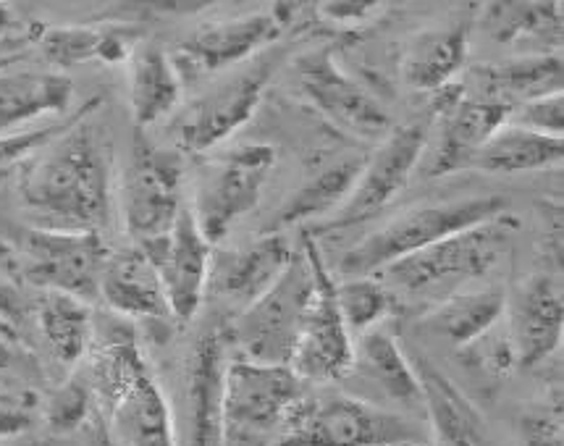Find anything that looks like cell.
Returning <instances> with one entry per match:
<instances>
[{
	"instance_id": "6da1fadb",
	"label": "cell",
	"mask_w": 564,
	"mask_h": 446,
	"mask_svg": "<svg viewBox=\"0 0 564 446\" xmlns=\"http://www.w3.org/2000/svg\"><path fill=\"white\" fill-rule=\"evenodd\" d=\"M100 95L82 106L79 119L24 166V208L40 229L95 231L111 218V137L95 121Z\"/></svg>"
},
{
	"instance_id": "7a4b0ae2",
	"label": "cell",
	"mask_w": 564,
	"mask_h": 446,
	"mask_svg": "<svg viewBox=\"0 0 564 446\" xmlns=\"http://www.w3.org/2000/svg\"><path fill=\"white\" fill-rule=\"evenodd\" d=\"M95 407L123 446H176L174 415L132 326L116 324L87 349Z\"/></svg>"
},
{
	"instance_id": "3957f363",
	"label": "cell",
	"mask_w": 564,
	"mask_h": 446,
	"mask_svg": "<svg viewBox=\"0 0 564 446\" xmlns=\"http://www.w3.org/2000/svg\"><path fill=\"white\" fill-rule=\"evenodd\" d=\"M412 417L341 391H302L289 410L279 446H425Z\"/></svg>"
},
{
	"instance_id": "277c9868",
	"label": "cell",
	"mask_w": 564,
	"mask_h": 446,
	"mask_svg": "<svg viewBox=\"0 0 564 446\" xmlns=\"http://www.w3.org/2000/svg\"><path fill=\"white\" fill-rule=\"evenodd\" d=\"M507 208L509 200L505 195H478L449 203L417 205V208L399 213L387 226L370 231L362 242H357L341 258V273L352 279H366V273L394 265L397 260L415 255L425 247L470 229V226L491 221L507 213Z\"/></svg>"
},
{
	"instance_id": "5b68a950",
	"label": "cell",
	"mask_w": 564,
	"mask_h": 446,
	"mask_svg": "<svg viewBox=\"0 0 564 446\" xmlns=\"http://www.w3.org/2000/svg\"><path fill=\"white\" fill-rule=\"evenodd\" d=\"M302 391V381L286 366L231 360L224 379L221 446H279Z\"/></svg>"
},
{
	"instance_id": "8992f818",
	"label": "cell",
	"mask_w": 564,
	"mask_h": 446,
	"mask_svg": "<svg viewBox=\"0 0 564 446\" xmlns=\"http://www.w3.org/2000/svg\"><path fill=\"white\" fill-rule=\"evenodd\" d=\"M313 290V265L300 247L276 284L234 315L231 324H226L229 341L242 349V360L260 366H289Z\"/></svg>"
},
{
	"instance_id": "52a82bcc",
	"label": "cell",
	"mask_w": 564,
	"mask_h": 446,
	"mask_svg": "<svg viewBox=\"0 0 564 446\" xmlns=\"http://www.w3.org/2000/svg\"><path fill=\"white\" fill-rule=\"evenodd\" d=\"M19 276L43 292H61L82 302L98 297L102 265L111 252L95 231L22 229L13 237Z\"/></svg>"
},
{
	"instance_id": "ba28073f",
	"label": "cell",
	"mask_w": 564,
	"mask_h": 446,
	"mask_svg": "<svg viewBox=\"0 0 564 446\" xmlns=\"http://www.w3.org/2000/svg\"><path fill=\"white\" fill-rule=\"evenodd\" d=\"M281 61H284V51L268 47L258 58L239 68L237 74L216 81L208 93L192 100L174 127L176 145L184 153L199 155L208 153L210 148H216L218 142H224L237 129H242L252 119V113L258 111Z\"/></svg>"
},
{
	"instance_id": "9c48e42d",
	"label": "cell",
	"mask_w": 564,
	"mask_h": 446,
	"mask_svg": "<svg viewBox=\"0 0 564 446\" xmlns=\"http://www.w3.org/2000/svg\"><path fill=\"white\" fill-rule=\"evenodd\" d=\"M300 247L313 265L315 290L302 318L297 345H294L289 370L305 383H332L349 376L355 362V345L336 302V281L323 263L321 247L311 231L302 229Z\"/></svg>"
},
{
	"instance_id": "30bf717a",
	"label": "cell",
	"mask_w": 564,
	"mask_h": 446,
	"mask_svg": "<svg viewBox=\"0 0 564 446\" xmlns=\"http://www.w3.org/2000/svg\"><path fill=\"white\" fill-rule=\"evenodd\" d=\"M518 226V216L501 213L491 221L470 226V229L457 231V235L446 237L442 242L425 247L415 255L397 260L387 271L391 281H397L408 292H423L433 290V286L452 284V281L486 276L505 258Z\"/></svg>"
},
{
	"instance_id": "8fae6325",
	"label": "cell",
	"mask_w": 564,
	"mask_h": 446,
	"mask_svg": "<svg viewBox=\"0 0 564 446\" xmlns=\"http://www.w3.org/2000/svg\"><path fill=\"white\" fill-rule=\"evenodd\" d=\"M182 157L158 148L137 129L132 157L121 178V216L134 244L153 242L174 229L182 213Z\"/></svg>"
},
{
	"instance_id": "7c38bea8",
	"label": "cell",
	"mask_w": 564,
	"mask_h": 446,
	"mask_svg": "<svg viewBox=\"0 0 564 446\" xmlns=\"http://www.w3.org/2000/svg\"><path fill=\"white\" fill-rule=\"evenodd\" d=\"M273 145H242L205 171L197 184L195 224L210 247L229 237L231 226L260 203L268 176L276 168Z\"/></svg>"
},
{
	"instance_id": "4fadbf2b",
	"label": "cell",
	"mask_w": 564,
	"mask_h": 446,
	"mask_svg": "<svg viewBox=\"0 0 564 446\" xmlns=\"http://www.w3.org/2000/svg\"><path fill=\"white\" fill-rule=\"evenodd\" d=\"M425 148L423 123L397 127L383 137V145L362 166L352 192L341 208L318 226V231H339L376 218L410 184Z\"/></svg>"
},
{
	"instance_id": "5bb4252c",
	"label": "cell",
	"mask_w": 564,
	"mask_h": 446,
	"mask_svg": "<svg viewBox=\"0 0 564 446\" xmlns=\"http://www.w3.org/2000/svg\"><path fill=\"white\" fill-rule=\"evenodd\" d=\"M300 89L318 111L347 132L381 140L391 132V119L381 102L336 64L334 47H318L294 61Z\"/></svg>"
},
{
	"instance_id": "9a60e30c",
	"label": "cell",
	"mask_w": 564,
	"mask_h": 446,
	"mask_svg": "<svg viewBox=\"0 0 564 446\" xmlns=\"http://www.w3.org/2000/svg\"><path fill=\"white\" fill-rule=\"evenodd\" d=\"M431 95V111L442 121V132L425 174L446 176L470 168V161L486 145L488 137L509 121L512 106L491 98H467V89L459 81Z\"/></svg>"
},
{
	"instance_id": "2e32d148",
	"label": "cell",
	"mask_w": 564,
	"mask_h": 446,
	"mask_svg": "<svg viewBox=\"0 0 564 446\" xmlns=\"http://www.w3.org/2000/svg\"><path fill=\"white\" fill-rule=\"evenodd\" d=\"M155 265L163 292H166L171 318L189 324L203 305L210 276L213 247L199 235L189 208L178 213L174 229L153 242L137 244Z\"/></svg>"
},
{
	"instance_id": "e0dca14e",
	"label": "cell",
	"mask_w": 564,
	"mask_h": 446,
	"mask_svg": "<svg viewBox=\"0 0 564 446\" xmlns=\"http://www.w3.org/2000/svg\"><path fill=\"white\" fill-rule=\"evenodd\" d=\"M284 32L276 13H247V17L224 19L197 26L176 47V72L216 74L224 68L245 64L254 53H263Z\"/></svg>"
},
{
	"instance_id": "ac0fdd59",
	"label": "cell",
	"mask_w": 564,
	"mask_h": 446,
	"mask_svg": "<svg viewBox=\"0 0 564 446\" xmlns=\"http://www.w3.org/2000/svg\"><path fill=\"white\" fill-rule=\"evenodd\" d=\"M507 328L520 368L533 370L546 362L562 345V281L554 273H533L522 281Z\"/></svg>"
},
{
	"instance_id": "d6986e66",
	"label": "cell",
	"mask_w": 564,
	"mask_h": 446,
	"mask_svg": "<svg viewBox=\"0 0 564 446\" xmlns=\"http://www.w3.org/2000/svg\"><path fill=\"white\" fill-rule=\"evenodd\" d=\"M229 345V328L216 324L199 334L189 355V446H221V402Z\"/></svg>"
},
{
	"instance_id": "ffe728a7",
	"label": "cell",
	"mask_w": 564,
	"mask_h": 446,
	"mask_svg": "<svg viewBox=\"0 0 564 446\" xmlns=\"http://www.w3.org/2000/svg\"><path fill=\"white\" fill-rule=\"evenodd\" d=\"M294 244L289 242L281 231H268L254 239L245 250L224 252V255L210 260V276L216 292L229 302L252 305L254 300L263 297L273 284L281 279L294 258Z\"/></svg>"
},
{
	"instance_id": "44dd1931",
	"label": "cell",
	"mask_w": 564,
	"mask_h": 446,
	"mask_svg": "<svg viewBox=\"0 0 564 446\" xmlns=\"http://www.w3.org/2000/svg\"><path fill=\"white\" fill-rule=\"evenodd\" d=\"M412 368L421 381L431 446H491L476 404L467 400L449 376H444L429 357H417Z\"/></svg>"
},
{
	"instance_id": "7402d4cb",
	"label": "cell",
	"mask_w": 564,
	"mask_h": 446,
	"mask_svg": "<svg viewBox=\"0 0 564 446\" xmlns=\"http://www.w3.org/2000/svg\"><path fill=\"white\" fill-rule=\"evenodd\" d=\"M98 297H102L113 313L127 315V318L171 320L169 300L155 265L137 244L108 255L100 273Z\"/></svg>"
},
{
	"instance_id": "603a6c76",
	"label": "cell",
	"mask_w": 564,
	"mask_h": 446,
	"mask_svg": "<svg viewBox=\"0 0 564 446\" xmlns=\"http://www.w3.org/2000/svg\"><path fill=\"white\" fill-rule=\"evenodd\" d=\"M467 37H470V19L417 32L404 47L402 79L421 93H436L452 85L465 66Z\"/></svg>"
},
{
	"instance_id": "cb8c5ba5",
	"label": "cell",
	"mask_w": 564,
	"mask_h": 446,
	"mask_svg": "<svg viewBox=\"0 0 564 446\" xmlns=\"http://www.w3.org/2000/svg\"><path fill=\"white\" fill-rule=\"evenodd\" d=\"M129 106L137 129L153 127L163 116L174 111L182 93V77H178L174 61L153 40H142L129 56Z\"/></svg>"
},
{
	"instance_id": "d4e9b609",
	"label": "cell",
	"mask_w": 564,
	"mask_h": 446,
	"mask_svg": "<svg viewBox=\"0 0 564 446\" xmlns=\"http://www.w3.org/2000/svg\"><path fill=\"white\" fill-rule=\"evenodd\" d=\"M142 43L140 26L111 24V26H56L40 34V47L47 61L58 66L85 64V61H106L119 64L132 56Z\"/></svg>"
},
{
	"instance_id": "484cf974",
	"label": "cell",
	"mask_w": 564,
	"mask_h": 446,
	"mask_svg": "<svg viewBox=\"0 0 564 446\" xmlns=\"http://www.w3.org/2000/svg\"><path fill=\"white\" fill-rule=\"evenodd\" d=\"M507 313V294L501 290H480L452 294L442 305L423 315L421 324L438 339H446L454 349H463L501 324Z\"/></svg>"
},
{
	"instance_id": "4316f807",
	"label": "cell",
	"mask_w": 564,
	"mask_h": 446,
	"mask_svg": "<svg viewBox=\"0 0 564 446\" xmlns=\"http://www.w3.org/2000/svg\"><path fill=\"white\" fill-rule=\"evenodd\" d=\"M476 74L484 85L480 98L501 100L514 108L520 102L560 95L564 64L560 53H535V56H522L501 66L478 68Z\"/></svg>"
},
{
	"instance_id": "83f0119b",
	"label": "cell",
	"mask_w": 564,
	"mask_h": 446,
	"mask_svg": "<svg viewBox=\"0 0 564 446\" xmlns=\"http://www.w3.org/2000/svg\"><path fill=\"white\" fill-rule=\"evenodd\" d=\"M564 157L562 137H546L505 123L470 161V168L486 174H522L560 166Z\"/></svg>"
},
{
	"instance_id": "f1b7e54d",
	"label": "cell",
	"mask_w": 564,
	"mask_h": 446,
	"mask_svg": "<svg viewBox=\"0 0 564 446\" xmlns=\"http://www.w3.org/2000/svg\"><path fill=\"white\" fill-rule=\"evenodd\" d=\"M360 368L370 383H376L391 402L404 407H423V391L415 368L397 345V339L381 328L360 334V345L355 347L352 370Z\"/></svg>"
},
{
	"instance_id": "f546056e",
	"label": "cell",
	"mask_w": 564,
	"mask_h": 446,
	"mask_svg": "<svg viewBox=\"0 0 564 446\" xmlns=\"http://www.w3.org/2000/svg\"><path fill=\"white\" fill-rule=\"evenodd\" d=\"M74 85L61 74H6L0 77V134L40 116L64 113Z\"/></svg>"
},
{
	"instance_id": "4dcf8cb0",
	"label": "cell",
	"mask_w": 564,
	"mask_h": 446,
	"mask_svg": "<svg viewBox=\"0 0 564 446\" xmlns=\"http://www.w3.org/2000/svg\"><path fill=\"white\" fill-rule=\"evenodd\" d=\"M362 166H366V161H360V157H347V161H339L321 171L318 176H313L305 187H300L281 205V210L273 216L271 231L284 235L289 226H305L307 221H318V218H323V221L332 218L352 192Z\"/></svg>"
},
{
	"instance_id": "1f68e13d",
	"label": "cell",
	"mask_w": 564,
	"mask_h": 446,
	"mask_svg": "<svg viewBox=\"0 0 564 446\" xmlns=\"http://www.w3.org/2000/svg\"><path fill=\"white\" fill-rule=\"evenodd\" d=\"M37 324L51 352L64 366H77L93 345V313L77 297L45 292L37 302Z\"/></svg>"
},
{
	"instance_id": "d6a6232c",
	"label": "cell",
	"mask_w": 564,
	"mask_h": 446,
	"mask_svg": "<svg viewBox=\"0 0 564 446\" xmlns=\"http://www.w3.org/2000/svg\"><path fill=\"white\" fill-rule=\"evenodd\" d=\"M486 26L499 43H560L562 6L560 3H488Z\"/></svg>"
},
{
	"instance_id": "836d02e7",
	"label": "cell",
	"mask_w": 564,
	"mask_h": 446,
	"mask_svg": "<svg viewBox=\"0 0 564 446\" xmlns=\"http://www.w3.org/2000/svg\"><path fill=\"white\" fill-rule=\"evenodd\" d=\"M336 302H339L347 331L357 334L373 331L394 307L391 294L370 279H349L344 284H336Z\"/></svg>"
},
{
	"instance_id": "e575fe53",
	"label": "cell",
	"mask_w": 564,
	"mask_h": 446,
	"mask_svg": "<svg viewBox=\"0 0 564 446\" xmlns=\"http://www.w3.org/2000/svg\"><path fill=\"white\" fill-rule=\"evenodd\" d=\"M95 413H98V407H95L93 389H89L85 373H74L45 402L43 421L53 436H68L74 431H85Z\"/></svg>"
},
{
	"instance_id": "d590c367",
	"label": "cell",
	"mask_w": 564,
	"mask_h": 446,
	"mask_svg": "<svg viewBox=\"0 0 564 446\" xmlns=\"http://www.w3.org/2000/svg\"><path fill=\"white\" fill-rule=\"evenodd\" d=\"M79 113H82V108L77 113L66 116V119L45 123V127L26 129V132L0 134V182H3V178H9L13 171L24 168L26 163H30L32 157L40 153V150H43L45 145H51L56 137L64 134L66 129L79 119Z\"/></svg>"
},
{
	"instance_id": "8d00e7d4",
	"label": "cell",
	"mask_w": 564,
	"mask_h": 446,
	"mask_svg": "<svg viewBox=\"0 0 564 446\" xmlns=\"http://www.w3.org/2000/svg\"><path fill=\"white\" fill-rule=\"evenodd\" d=\"M459 360L476 373H484L488 379H501L509 373V368L514 366V347L507 331H499V324L486 331L480 339L470 341V345L459 349Z\"/></svg>"
},
{
	"instance_id": "74e56055",
	"label": "cell",
	"mask_w": 564,
	"mask_h": 446,
	"mask_svg": "<svg viewBox=\"0 0 564 446\" xmlns=\"http://www.w3.org/2000/svg\"><path fill=\"white\" fill-rule=\"evenodd\" d=\"M518 436L522 446H564L562 428V396L543 407L525 410L518 417Z\"/></svg>"
},
{
	"instance_id": "f35d334b",
	"label": "cell",
	"mask_w": 564,
	"mask_h": 446,
	"mask_svg": "<svg viewBox=\"0 0 564 446\" xmlns=\"http://www.w3.org/2000/svg\"><path fill=\"white\" fill-rule=\"evenodd\" d=\"M507 123H514V127H522V129H528V132H535V134L562 137V132H564L562 93L520 102V106L512 108Z\"/></svg>"
},
{
	"instance_id": "ab89813d",
	"label": "cell",
	"mask_w": 564,
	"mask_h": 446,
	"mask_svg": "<svg viewBox=\"0 0 564 446\" xmlns=\"http://www.w3.org/2000/svg\"><path fill=\"white\" fill-rule=\"evenodd\" d=\"M40 417V396L32 389H0V438L22 436Z\"/></svg>"
},
{
	"instance_id": "60d3db41",
	"label": "cell",
	"mask_w": 564,
	"mask_h": 446,
	"mask_svg": "<svg viewBox=\"0 0 564 446\" xmlns=\"http://www.w3.org/2000/svg\"><path fill=\"white\" fill-rule=\"evenodd\" d=\"M318 11H326L323 17L334 19V22H349V19H366L368 11H376L378 6L373 3H321L315 6Z\"/></svg>"
},
{
	"instance_id": "b9f144b4",
	"label": "cell",
	"mask_w": 564,
	"mask_h": 446,
	"mask_svg": "<svg viewBox=\"0 0 564 446\" xmlns=\"http://www.w3.org/2000/svg\"><path fill=\"white\" fill-rule=\"evenodd\" d=\"M24 313V302L13 286L0 284V318L3 320H19Z\"/></svg>"
},
{
	"instance_id": "7bdbcfd3",
	"label": "cell",
	"mask_w": 564,
	"mask_h": 446,
	"mask_svg": "<svg viewBox=\"0 0 564 446\" xmlns=\"http://www.w3.org/2000/svg\"><path fill=\"white\" fill-rule=\"evenodd\" d=\"M85 442L87 446H119L111 436V431H108L106 421H102L98 413H95L93 421L85 425Z\"/></svg>"
},
{
	"instance_id": "ee69618b",
	"label": "cell",
	"mask_w": 564,
	"mask_h": 446,
	"mask_svg": "<svg viewBox=\"0 0 564 446\" xmlns=\"http://www.w3.org/2000/svg\"><path fill=\"white\" fill-rule=\"evenodd\" d=\"M22 362V352H19L17 345L9 339V336L0 334V370H11Z\"/></svg>"
},
{
	"instance_id": "f6af8a7d",
	"label": "cell",
	"mask_w": 564,
	"mask_h": 446,
	"mask_svg": "<svg viewBox=\"0 0 564 446\" xmlns=\"http://www.w3.org/2000/svg\"><path fill=\"white\" fill-rule=\"evenodd\" d=\"M0 22H3V13H0Z\"/></svg>"
}]
</instances>
